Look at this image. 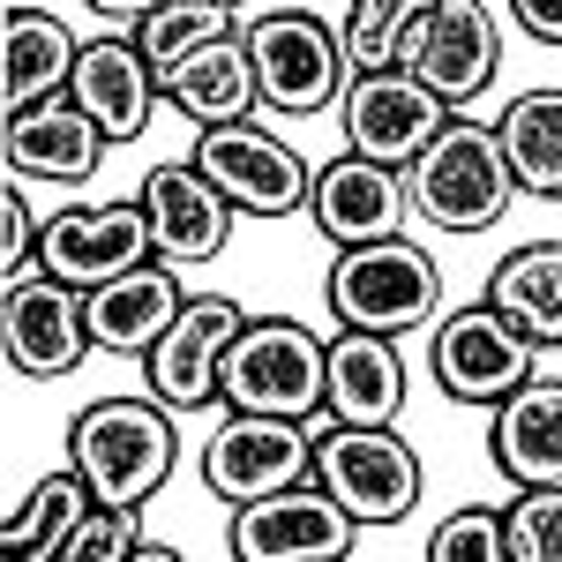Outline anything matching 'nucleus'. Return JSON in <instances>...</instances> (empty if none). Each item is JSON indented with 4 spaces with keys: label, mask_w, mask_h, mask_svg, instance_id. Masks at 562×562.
<instances>
[{
    "label": "nucleus",
    "mask_w": 562,
    "mask_h": 562,
    "mask_svg": "<svg viewBox=\"0 0 562 562\" xmlns=\"http://www.w3.org/2000/svg\"><path fill=\"white\" fill-rule=\"evenodd\" d=\"M405 405V360L383 330H338L323 352V413L330 420H360V428H383Z\"/></svg>",
    "instance_id": "nucleus-20"
},
{
    "label": "nucleus",
    "mask_w": 562,
    "mask_h": 562,
    "mask_svg": "<svg viewBox=\"0 0 562 562\" xmlns=\"http://www.w3.org/2000/svg\"><path fill=\"white\" fill-rule=\"evenodd\" d=\"M487 307H503L532 346H562V240H532L495 262Z\"/></svg>",
    "instance_id": "nucleus-25"
},
{
    "label": "nucleus",
    "mask_w": 562,
    "mask_h": 562,
    "mask_svg": "<svg viewBox=\"0 0 562 562\" xmlns=\"http://www.w3.org/2000/svg\"><path fill=\"white\" fill-rule=\"evenodd\" d=\"M83 301H90V346L98 352H150L173 330V315L188 307V293H180V278L166 262H135L121 278L90 285Z\"/></svg>",
    "instance_id": "nucleus-21"
},
{
    "label": "nucleus",
    "mask_w": 562,
    "mask_h": 562,
    "mask_svg": "<svg viewBox=\"0 0 562 562\" xmlns=\"http://www.w3.org/2000/svg\"><path fill=\"white\" fill-rule=\"evenodd\" d=\"M217 8H233V0H217Z\"/></svg>",
    "instance_id": "nucleus-36"
},
{
    "label": "nucleus",
    "mask_w": 562,
    "mask_h": 562,
    "mask_svg": "<svg viewBox=\"0 0 562 562\" xmlns=\"http://www.w3.org/2000/svg\"><path fill=\"white\" fill-rule=\"evenodd\" d=\"M68 98L105 128V143H135V135L150 128V113H158V68L143 60L135 38H90L76 53Z\"/></svg>",
    "instance_id": "nucleus-18"
},
{
    "label": "nucleus",
    "mask_w": 562,
    "mask_h": 562,
    "mask_svg": "<svg viewBox=\"0 0 562 562\" xmlns=\"http://www.w3.org/2000/svg\"><path fill=\"white\" fill-rule=\"evenodd\" d=\"M90 518V487L83 473L68 465V473H45L38 480V495L23 503V518H8V532H0V548L15 562H45V555H60L68 548V532Z\"/></svg>",
    "instance_id": "nucleus-27"
},
{
    "label": "nucleus",
    "mask_w": 562,
    "mask_h": 562,
    "mask_svg": "<svg viewBox=\"0 0 562 562\" xmlns=\"http://www.w3.org/2000/svg\"><path fill=\"white\" fill-rule=\"evenodd\" d=\"M135 548H143L135 510H105V503H90V518L68 532L60 562H135Z\"/></svg>",
    "instance_id": "nucleus-32"
},
{
    "label": "nucleus",
    "mask_w": 562,
    "mask_h": 562,
    "mask_svg": "<svg viewBox=\"0 0 562 562\" xmlns=\"http://www.w3.org/2000/svg\"><path fill=\"white\" fill-rule=\"evenodd\" d=\"M352 510L323 487V480H301V487H278L262 503H240L233 518V555L240 562H338L352 555Z\"/></svg>",
    "instance_id": "nucleus-12"
},
{
    "label": "nucleus",
    "mask_w": 562,
    "mask_h": 562,
    "mask_svg": "<svg viewBox=\"0 0 562 562\" xmlns=\"http://www.w3.org/2000/svg\"><path fill=\"white\" fill-rule=\"evenodd\" d=\"M248 307L225 301V293H203L173 315V330L143 352V375H150V397H166L173 413H203L217 397V375H225V346L240 338Z\"/></svg>",
    "instance_id": "nucleus-14"
},
{
    "label": "nucleus",
    "mask_w": 562,
    "mask_h": 562,
    "mask_svg": "<svg viewBox=\"0 0 562 562\" xmlns=\"http://www.w3.org/2000/svg\"><path fill=\"white\" fill-rule=\"evenodd\" d=\"M487 458L503 465V480H518V487H562V383L525 375L495 405Z\"/></svg>",
    "instance_id": "nucleus-22"
},
{
    "label": "nucleus",
    "mask_w": 562,
    "mask_h": 562,
    "mask_svg": "<svg viewBox=\"0 0 562 562\" xmlns=\"http://www.w3.org/2000/svg\"><path fill=\"white\" fill-rule=\"evenodd\" d=\"M76 53L83 45L68 38L60 15L8 0V23H0V113H31L45 98H60L68 76H76Z\"/></svg>",
    "instance_id": "nucleus-23"
},
{
    "label": "nucleus",
    "mask_w": 562,
    "mask_h": 562,
    "mask_svg": "<svg viewBox=\"0 0 562 562\" xmlns=\"http://www.w3.org/2000/svg\"><path fill=\"white\" fill-rule=\"evenodd\" d=\"M0 158H8V173L23 180H90L98 173V158H105V128L90 121L83 105L60 90V98H45L31 113H8V135H0Z\"/></svg>",
    "instance_id": "nucleus-19"
},
{
    "label": "nucleus",
    "mask_w": 562,
    "mask_h": 562,
    "mask_svg": "<svg viewBox=\"0 0 562 562\" xmlns=\"http://www.w3.org/2000/svg\"><path fill=\"white\" fill-rule=\"evenodd\" d=\"M195 166L217 180V195L248 217H293L307 211L315 173L301 166L293 143H278L256 121H225V128H195Z\"/></svg>",
    "instance_id": "nucleus-9"
},
{
    "label": "nucleus",
    "mask_w": 562,
    "mask_h": 562,
    "mask_svg": "<svg viewBox=\"0 0 562 562\" xmlns=\"http://www.w3.org/2000/svg\"><path fill=\"white\" fill-rule=\"evenodd\" d=\"M203 480L233 510L278 495V487H301V480H315V428L307 420H270V413H233L203 450Z\"/></svg>",
    "instance_id": "nucleus-10"
},
{
    "label": "nucleus",
    "mask_w": 562,
    "mask_h": 562,
    "mask_svg": "<svg viewBox=\"0 0 562 562\" xmlns=\"http://www.w3.org/2000/svg\"><path fill=\"white\" fill-rule=\"evenodd\" d=\"M248 60H256V90L270 113L315 121L330 105H346L352 90V60H346V31H330L315 8L301 0H270L248 15Z\"/></svg>",
    "instance_id": "nucleus-2"
},
{
    "label": "nucleus",
    "mask_w": 562,
    "mask_h": 562,
    "mask_svg": "<svg viewBox=\"0 0 562 562\" xmlns=\"http://www.w3.org/2000/svg\"><path fill=\"white\" fill-rule=\"evenodd\" d=\"M495 60H503V31L480 0H428V15L405 31L397 53V68L420 76L442 105H473L495 83Z\"/></svg>",
    "instance_id": "nucleus-11"
},
{
    "label": "nucleus",
    "mask_w": 562,
    "mask_h": 562,
    "mask_svg": "<svg viewBox=\"0 0 562 562\" xmlns=\"http://www.w3.org/2000/svg\"><path fill=\"white\" fill-rule=\"evenodd\" d=\"M233 31V8H217V0H166V8H150L143 23H135V45H143V60L158 68V90L173 76L188 53H203L211 38Z\"/></svg>",
    "instance_id": "nucleus-28"
},
{
    "label": "nucleus",
    "mask_w": 562,
    "mask_h": 562,
    "mask_svg": "<svg viewBox=\"0 0 562 562\" xmlns=\"http://www.w3.org/2000/svg\"><path fill=\"white\" fill-rule=\"evenodd\" d=\"M166 98H173V105L188 113V121H195V128L248 121V113L262 105L256 60H248V38H240V31H225V38H211L203 53H188L173 76H166Z\"/></svg>",
    "instance_id": "nucleus-24"
},
{
    "label": "nucleus",
    "mask_w": 562,
    "mask_h": 562,
    "mask_svg": "<svg viewBox=\"0 0 562 562\" xmlns=\"http://www.w3.org/2000/svg\"><path fill=\"white\" fill-rule=\"evenodd\" d=\"M323 338L293 315H262L240 323V338L225 346L217 397L233 413H270V420H315L323 413Z\"/></svg>",
    "instance_id": "nucleus-4"
},
{
    "label": "nucleus",
    "mask_w": 562,
    "mask_h": 562,
    "mask_svg": "<svg viewBox=\"0 0 562 562\" xmlns=\"http://www.w3.org/2000/svg\"><path fill=\"white\" fill-rule=\"evenodd\" d=\"M158 256L150 240V211L143 203H90V211H60L38 233V270L45 278H68V285H105L135 262Z\"/></svg>",
    "instance_id": "nucleus-15"
},
{
    "label": "nucleus",
    "mask_w": 562,
    "mask_h": 562,
    "mask_svg": "<svg viewBox=\"0 0 562 562\" xmlns=\"http://www.w3.org/2000/svg\"><path fill=\"white\" fill-rule=\"evenodd\" d=\"M83 8H98L105 23H143L150 8H166V0H83Z\"/></svg>",
    "instance_id": "nucleus-35"
},
{
    "label": "nucleus",
    "mask_w": 562,
    "mask_h": 562,
    "mask_svg": "<svg viewBox=\"0 0 562 562\" xmlns=\"http://www.w3.org/2000/svg\"><path fill=\"white\" fill-rule=\"evenodd\" d=\"M510 562H562V487H525L503 510Z\"/></svg>",
    "instance_id": "nucleus-30"
},
{
    "label": "nucleus",
    "mask_w": 562,
    "mask_h": 562,
    "mask_svg": "<svg viewBox=\"0 0 562 562\" xmlns=\"http://www.w3.org/2000/svg\"><path fill=\"white\" fill-rule=\"evenodd\" d=\"M510 23H518L532 45H555L562 53V0H510Z\"/></svg>",
    "instance_id": "nucleus-34"
},
{
    "label": "nucleus",
    "mask_w": 562,
    "mask_h": 562,
    "mask_svg": "<svg viewBox=\"0 0 562 562\" xmlns=\"http://www.w3.org/2000/svg\"><path fill=\"white\" fill-rule=\"evenodd\" d=\"M405 195L435 233H495L518 203V180L503 158V135L480 121H450L428 150L405 166Z\"/></svg>",
    "instance_id": "nucleus-3"
},
{
    "label": "nucleus",
    "mask_w": 562,
    "mask_h": 562,
    "mask_svg": "<svg viewBox=\"0 0 562 562\" xmlns=\"http://www.w3.org/2000/svg\"><path fill=\"white\" fill-rule=\"evenodd\" d=\"M346 143L360 158H375V166H413L420 150H428L435 135L458 121V105H442L420 76H405V68H383V76H352L346 90Z\"/></svg>",
    "instance_id": "nucleus-13"
},
{
    "label": "nucleus",
    "mask_w": 562,
    "mask_h": 562,
    "mask_svg": "<svg viewBox=\"0 0 562 562\" xmlns=\"http://www.w3.org/2000/svg\"><path fill=\"white\" fill-rule=\"evenodd\" d=\"M143 211H150V240L166 262H211L233 240V203L217 195V180L195 158L158 166L143 180Z\"/></svg>",
    "instance_id": "nucleus-17"
},
{
    "label": "nucleus",
    "mask_w": 562,
    "mask_h": 562,
    "mask_svg": "<svg viewBox=\"0 0 562 562\" xmlns=\"http://www.w3.org/2000/svg\"><path fill=\"white\" fill-rule=\"evenodd\" d=\"M420 15H428V0H352V15H346L352 76H383V68H397L405 31H413Z\"/></svg>",
    "instance_id": "nucleus-29"
},
{
    "label": "nucleus",
    "mask_w": 562,
    "mask_h": 562,
    "mask_svg": "<svg viewBox=\"0 0 562 562\" xmlns=\"http://www.w3.org/2000/svg\"><path fill=\"white\" fill-rule=\"evenodd\" d=\"M315 480L352 510V525H405L420 503V458L390 420L383 428L330 420L315 435Z\"/></svg>",
    "instance_id": "nucleus-6"
},
{
    "label": "nucleus",
    "mask_w": 562,
    "mask_h": 562,
    "mask_svg": "<svg viewBox=\"0 0 562 562\" xmlns=\"http://www.w3.org/2000/svg\"><path fill=\"white\" fill-rule=\"evenodd\" d=\"M180 435L166 397H98L68 428V465L83 473L90 503L105 510H143L173 480Z\"/></svg>",
    "instance_id": "nucleus-1"
},
{
    "label": "nucleus",
    "mask_w": 562,
    "mask_h": 562,
    "mask_svg": "<svg viewBox=\"0 0 562 562\" xmlns=\"http://www.w3.org/2000/svg\"><path fill=\"white\" fill-rule=\"evenodd\" d=\"M532 360H540V346L525 338L503 307H487V301L442 315V323H435V338H428L435 383L450 390L458 405H503V397L532 375Z\"/></svg>",
    "instance_id": "nucleus-7"
},
{
    "label": "nucleus",
    "mask_w": 562,
    "mask_h": 562,
    "mask_svg": "<svg viewBox=\"0 0 562 562\" xmlns=\"http://www.w3.org/2000/svg\"><path fill=\"white\" fill-rule=\"evenodd\" d=\"M503 158H510V180L518 195H548L562 203V90H525L503 113Z\"/></svg>",
    "instance_id": "nucleus-26"
},
{
    "label": "nucleus",
    "mask_w": 562,
    "mask_h": 562,
    "mask_svg": "<svg viewBox=\"0 0 562 562\" xmlns=\"http://www.w3.org/2000/svg\"><path fill=\"white\" fill-rule=\"evenodd\" d=\"M428 562H510L503 510H458V518H442L428 540Z\"/></svg>",
    "instance_id": "nucleus-31"
},
{
    "label": "nucleus",
    "mask_w": 562,
    "mask_h": 562,
    "mask_svg": "<svg viewBox=\"0 0 562 562\" xmlns=\"http://www.w3.org/2000/svg\"><path fill=\"white\" fill-rule=\"evenodd\" d=\"M442 307V270H435L428 248L413 240H368V248H338L330 262V315L346 330H383V338H405L435 323Z\"/></svg>",
    "instance_id": "nucleus-5"
},
{
    "label": "nucleus",
    "mask_w": 562,
    "mask_h": 562,
    "mask_svg": "<svg viewBox=\"0 0 562 562\" xmlns=\"http://www.w3.org/2000/svg\"><path fill=\"white\" fill-rule=\"evenodd\" d=\"M38 233L31 211H23V188H0V262H8V278H23V262H38Z\"/></svg>",
    "instance_id": "nucleus-33"
},
{
    "label": "nucleus",
    "mask_w": 562,
    "mask_h": 562,
    "mask_svg": "<svg viewBox=\"0 0 562 562\" xmlns=\"http://www.w3.org/2000/svg\"><path fill=\"white\" fill-rule=\"evenodd\" d=\"M413 211V195H405V173L397 166H375V158H330L315 188H307V217H315V233L330 240V248H368V240H390L397 225Z\"/></svg>",
    "instance_id": "nucleus-16"
},
{
    "label": "nucleus",
    "mask_w": 562,
    "mask_h": 562,
    "mask_svg": "<svg viewBox=\"0 0 562 562\" xmlns=\"http://www.w3.org/2000/svg\"><path fill=\"white\" fill-rule=\"evenodd\" d=\"M0 346H8V368L31 375V383H53V375L83 368V352H90L83 285L45 278V270L8 278V293H0Z\"/></svg>",
    "instance_id": "nucleus-8"
}]
</instances>
